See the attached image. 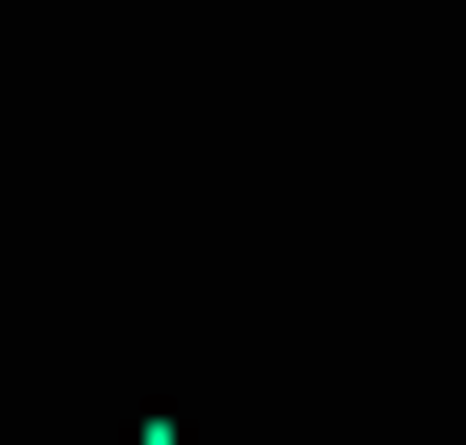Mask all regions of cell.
<instances>
[{
	"instance_id": "6da1fadb",
	"label": "cell",
	"mask_w": 466,
	"mask_h": 445,
	"mask_svg": "<svg viewBox=\"0 0 466 445\" xmlns=\"http://www.w3.org/2000/svg\"><path fill=\"white\" fill-rule=\"evenodd\" d=\"M148 445H170V424H148Z\"/></svg>"
}]
</instances>
